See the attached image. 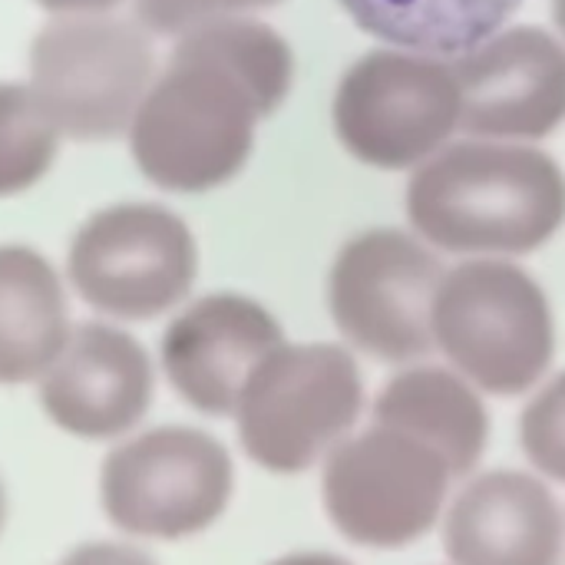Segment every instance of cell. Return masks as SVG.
<instances>
[{"instance_id": "cell-1", "label": "cell", "mask_w": 565, "mask_h": 565, "mask_svg": "<svg viewBox=\"0 0 565 565\" xmlns=\"http://www.w3.org/2000/svg\"><path fill=\"white\" fill-rule=\"evenodd\" d=\"M288 43L265 23L222 17L175 43L129 126L139 172L166 192L232 182L255 146V126L291 89Z\"/></svg>"}, {"instance_id": "cell-2", "label": "cell", "mask_w": 565, "mask_h": 565, "mask_svg": "<svg viewBox=\"0 0 565 565\" xmlns=\"http://www.w3.org/2000/svg\"><path fill=\"white\" fill-rule=\"evenodd\" d=\"M414 232L457 255H530L565 222L563 169L516 142H460L430 156L407 185Z\"/></svg>"}, {"instance_id": "cell-3", "label": "cell", "mask_w": 565, "mask_h": 565, "mask_svg": "<svg viewBox=\"0 0 565 565\" xmlns=\"http://www.w3.org/2000/svg\"><path fill=\"white\" fill-rule=\"evenodd\" d=\"M434 341L477 391H533L556 358V321L540 281L503 258L450 268L434 301Z\"/></svg>"}, {"instance_id": "cell-4", "label": "cell", "mask_w": 565, "mask_h": 565, "mask_svg": "<svg viewBox=\"0 0 565 565\" xmlns=\"http://www.w3.org/2000/svg\"><path fill=\"white\" fill-rule=\"evenodd\" d=\"M361 407L364 381L348 348L285 341L252 371L235 427L252 463L295 477L348 440Z\"/></svg>"}, {"instance_id": "cell-5", "label": "cell", "mask_w": 565, "mask_h": 565, "mask_svg": "<svg viewBox=\"0 0 565 565\" xmlns=\"http://www.w3.org/2000/svg\"><path fill=\"white\" fill-rule=\"evenodd\" d=\"M232 493L235 463L228 447L182 424L126 437L99 470L103 513L132 540H192L222 520Z\"/></svg>"}, {"instance_id": "cell-6", "label": "cell", "mask_w": 565, "mask_h": 565, "mask_svg": "<svg viewBox=\"0 0 565 565\" xmlns=\"http://www.w3.org/2000/svg\"><path fill=\"white\" fill-rule=\"evenodd\" d=\"M152 46L116 17H63L30 46V93L60 136L103 142L122 136L152 79Z\"/></svg>"}, {"instance_id": "cell-7", "label": "cell", "mask_w": 565, "mask_h": 565, "mask_svg": "<svg viewBox=\"0 0 565 565\" xmlns=\"http://www.w3.org/2000/svg\"><path fill=\"white\" fill-rule=\"evenodd\" d=\"M66 275L93 311L152 321L192 291L199 248L189 225L166 205L119 202L76 228Z\"/></svg>"}, {"instance_id": "cell-8", "label": "cell", "mask_w": 565, "mask_h": 565, "mask_svg": "<svg viewBox=\"0 0 565 565\" xmlns=\"http://www.w3.org/2000/svg\"><path fill=\"white\" fill-rule=\"evenodd\" d=\"M450 480L454 470L437 450L371 424L324 457L321 500L354 546L404 550L437 526Z\"/></svg>"}, {"instance_id": "cell-9", "label": "cell", "mask_w": 565, "mask_h": 565, "mask_svg": "<svg viewBox=\"0 0 565 565\" xmlns=\"http://www.w3.org/2000/svg\"><path fill=\"white\" fill-rule=\"evenodd\" d=\"M334 129L344 149L374 169L424 166L460 129L457 70L427 53L374 50L344 73Z\"/></svg>"}, {"instance_id": "cell-10", "label": "cell", "mask_w": 565, "mask_h": 565, "mask_svg": "<svg viewBox=\"0 0 565 565\" xmlns=\"http://www.w3.org/2000/svg\"><path fill=\"white\" fill-rule=\"evenodd\" d=\"M440 258L401 228L354 235L328 275V308L338 331L364 354L407 364L427 358L434 301L444 281Z\"/></svg>"}, {"instance_id": "cell-11", "label": "cell", "mask_w": 565, "mask_h": 565, "mask_svg": "<svg viewBox=\"0 0 565 565\" xmlns=\"http://www.w3.org/2000/svg\"><path fill=\"white\" fill-rule=\"evenodd\" d=\"M285 344L278 318L255 298L215 291L182 308L159 344L172 391L205 417H235L252 371Z\"/></svg>"}, {"instance_id": "cell-12", "label": "cell", "mask_w": 565, "mask_h": 565, "mask_svg": "<svg viewBox=\"0 0 565 565\" xmlns=\"http://www.w3.org/2000/svg\"><path fill=\"white\" fill-rule=\"evenodd\" d=\"M36 387L53 427L79 440H116L149 414L156 371L149 351L129 331L83 321L70 328Z\"/></svg>"}, {"instance_id": "cell-13", "label": "cell", "mask_w": 565, "mask_h": 565, "mask_svg": "<svg viewBox=\"0 0 565 565\" xmlns=\"http://www.w3.org/2000/svg\"><path fill=\"white\" fill-rule=\"evenodd\" d=\"M460 129L493 142L543 139L565 122V46L536 26L490 36L454 63Z\"/></svg>"}, {"instance_id": "cell-14", "label": "cell", "mask_w": 565, "mask_h": 565, "mask_svg": "<svg viewBox=\"0 0 565 565\" xmlns=\"http://www.w3.org/2000/svg\"><path fill=\"white\" fill-rule=\"evenodd\" d=\"M444 550L454 565H559L565 513L540 477L493 470L454 497Z\"/></svg>"}, {"instance_id": "cell-15", "label": "cell", "mask_w": 565, "mask_h": 565, "mask_svg": "<svg viewBox=\"0 0 565 565\" xmlns=\"http://www.w3.org/2000/svg\"><path fill=\"white\" fill-rule=\"evenodd\" d=\"M371 424L401 430L437 450L454 477H467L487 444L490 414L480 391L450 367H407L377 394Z\"/></svg>"}, {"instance_id": "cell-16", "label": "cell", "mask_w": 565, "mask_h": 565, "mask_svg": "<svg viewBox=\"0 0 565 565\" xmlns=\"http://www.w3.org/2000/svg\"><path fill=\"white\" fill-rule=\"evenodd\" d=\"M60 275L26 245H0V384L40 381L70 338Z\"/></svg>"}, {"instance_id": "cell-17", "label": "cell", "mask_w": 565, "mask_h": 565, "mask_svg": "<svg viewBox=\"0 0 565 565\" xmlns=\"http://www.w3.org/2000/svg\"><path fill=\"white\" fill-rule=\"evenodd\" d=\"M371 36L427 56H467L503 30L523 0H338Z\"/></svg>"}, {"instance_id": "cell-18", "label": "cell", "mask_w": 565, "mask_h": 565, "mask_svg": "<svg viewBox=\"0 0 565 565\" xmlns=\"http://www.w3.org/2000/svg\"><path fill=\"white\" fill-rule=\"evenodd\" d=\"M56 139L30 86L0 83V199L33 189L50 172Z\"/></svg>"}, {"instance_id": "cell-19", "label": "cell", "mask_w": 565, "mask_h": 565, "mask_svg": "<svg viewBox=\"0 0 565 565\" xmlns=\"http://www.w3.org/2000/svg\"><path fill=\"white\" fill-rule=\"evenodd\" d=\"M520 440L523 454L543 477L565 483V371L546 381L526 404Z\"/></svg>"}, {"instance_id": "cell-20", "label": "cell", "mask_w": 565, "mask_h": 565, "mask_svg": "<svg viewBox=\"0 0 565 565\" xmlns=\"http://www.w3.org/2000/svg\"><path fill=\"white\" fill-rule=\"evenodd\" d=\"M281 0H136V17L146 30L162 36H182L202 23L235 17L242 10L271 7Z\"/></svg>"}, {"instance_id": "cell-21", "label": "cell", "mask_w": 565, "mask_h": 565, "mask_svg": "<svg viewBox=\"0 0 565 565\" xmlns=\"http://www.w3.org/2000/svg\"><path fill=\"white\" fill-rule=\"evenodd\" d=\"M60 565H156V559L129 543H83L70 550Z\"/></svg>"}, {"instance_id": "cell-22", "label": "cell", "mask_w": 565, "mask_h": 565, "mask_svg": "<svg viewBox=\"0 0 565 565\" xmlns=\"http://www.w3.org/2000/svg\"><path fill=\"white\" fill-rule=\"evenodd\" d=\"M40 7L53 10V13H70V17H93V13H106L122 0H36Z\"/></svg>"}, {"instance_id": "cell-23", "label": "cell", "mask_w": 565, "mask_h": 565, "mask_svg": "<svg viewBox=\"0 0 565 565\" xmlns=\"http://www.w3.org/2000/svg\"><path fill=\"white\" fill-rule=\"evenodd\" d=\"M268 565H351L348 559L334 556V553H291V556H281Z\"/></svg>"}, {"instance_id": "cell-24", "label": "cell", "mask_w": 565, "mask_h": 565, "mask_svg": "<svg viewBox=\"0 0 565 565\" xmlns=\"http://www.w3.org/2000/svg\"><path fill=\"white\" fill-rule=\"evenodd\" d=\"M553 13H556V26L563 30L565 36V0H553Z\"/></svg>"}, {"instance_id": "cell-25", "label": "cell", "mask_w": 565, "mask_h": 565, "mask_svg": "<svg viewBox=\"0 0 565 565\" xmlns=\"http://www.w3.org/2000/svg\"><path fill=\"white\" fill-rule=\"evenodd\" d=\"M3 520H7V493H3V483H0V533H3Z\"/></svg>"}]
</instances>
